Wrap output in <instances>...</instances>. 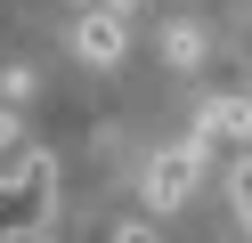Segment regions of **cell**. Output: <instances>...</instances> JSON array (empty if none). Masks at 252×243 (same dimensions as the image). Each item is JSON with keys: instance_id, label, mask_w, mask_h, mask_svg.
I'll use <instances>...</instances> for the list:
<instances>
[{"instance_id": "cell-1", "label": "cell", "mask_w": 252, "mask_h": 243, "mask_svg": "<svg viewBox=\"0 0 252 243\" xmlns=\"http://www.w3.org/2000/svg\"><path fill=\"white\" fill-rule=\"evenodd\" d=\"M195 178H203V154H195V146H163V154L147 162V203H155V211L187 203V194H195Z\"/></svg>"}, {"instance_id": "cell-2", "label": "cell", "mask_w": 252, "mask_h": 243, "mask_svg": "<svg viewBox=\"0 0 252 243\" xmlns=\"http://www.w3.org/2000/svg\"><path fill=\"white\" fill-rule=\"evenodd\" d=\"M122 49H130V25L106 8H82V25H73V57L82 65H122Z\"/></svg>"}, {"instance_id": "cell-3", "label": "cell", "mask_w": 252, "mask_h": 243, "mask_svg": "<svg viewBox=\"0 0 252 243\" xmlns=\"http://www.w3.org/2000/svg\"><path fill=\"white\" fill-rule=\"evenodd\" d=\"M41 162H49V154H41V138H33L25 122H8V113H0V194H17Z\"/></svg>"}, {"instance_id": "cell-4", "label": "cell", "mask_w": 252, "mask_h": 243, "mask_svg": "<svg viewBox=\"0 0 252 243\" xmlns=\"http://www.w3.org/2000/svg\"><path fill=\"white\" fill-rule=\"evenodd\" d=\"M244 130H252V106H244V97H212V106H203V122H195V138H187V146H195V154H212V146H236Z\"/></svg>"}, {"instance_id": "cell-5", "label": "cell", "mask_w": 252, "mask_h": 243, "mask_svg": "<svg viewBox=\"0 0 252 243\" xmlns=\"http://www.w3.org/2000/svg\"><path fill=\"white\" fill-rule=\"evenodd\" d=\"M228 203H236V227L252 235V154H236V170H228Z\"/></svg>"}, {"instance_id": "cell-6", "label": "cell", "mask_w": 252, "mask_h": 243, "mask_svg": "<svg viewBox=\"0 0 252 243\" xmlns=\"http://www.w3.org/2000/svg\"><path fill=\"white\" fill-rule=\"evenodd\" d=\"M106 243H163V235H155L147 219H114V227H106Z\"/></svg>"}, {"instance_id": "cell-7", "label": "cell", "mask_w": 252, "mask_h": 243, "mask_svg": "<svg viewBox=\"0 0 252 243\" xmlns=\"http://www.w3.org/2000/svg\"><path fill=\"white\" fill-rule=\"evenodd\" d=\"M17 243H65V227H25Z\"/></svg>"}, {"instance_id": "cell-8", "label": "cell", "mask_w": 252, "mask_h": 243, "mask_svg": "<svg viewBox=\"0 0 252 243\" xmlns=\"http://www.w3.org/2000/svg\"><path fill=\"white\" fill-rule=\"evenodd\" d=\"M90 8H106V16H130V8H138V0H90Z\"/></svg>"}, {"instance_id": "cell-9", "label": "cell", "mask_w": 252, "mask_h": 243, "mask_svg": "<svg viewBox=\"0 0 252 243\" xmlns=\"http://www.w3.org/2000/svg\"><path fill=\"white\" fill-rule=\"evenodd\" d=\"M0 243H17V235H8V227H0Z\"/></svg>"}]
</instances>
